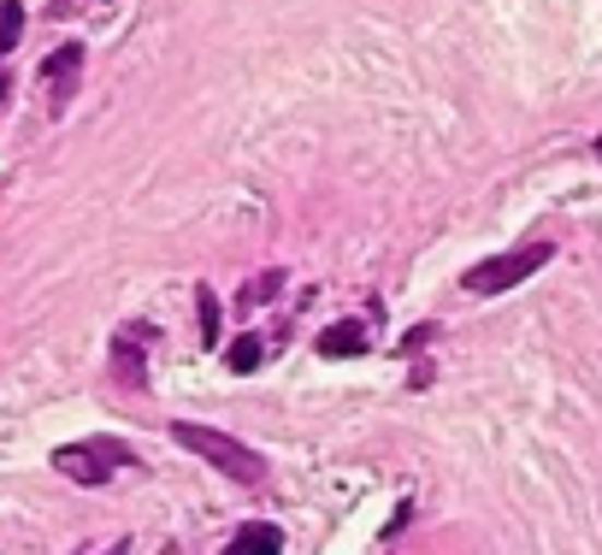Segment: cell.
<instances>
[{
    "mask_svg": "<svg viewBox=\"0 0 602 555\" xmlns=\"http://www.w3.org/2000/svg\"><path fill=\"white\" fill-rule=\"evenodd\" d=\"M172 437H178L189 456H201L208 467H219L225 479H237V485H267V461H260L248 444H237L231 432L196 426V420H178V426H172Z\"/></svg>",
    "mask_w": 602,
    "mask_h": 555,
    "instance_id": "6da1fadb",
    "label": "cell"
},
{
    "mask_svg": "<svg viewBox=\"0 0 602 555\" xmlns=\"http://www.w3.org/2000/svg\"><path fill=\"white\" fill-rule=\"evenodd\" d=\"M54 467H60L71 485H107L119 467H130V449L113 444V437H83V444L54 449Z\"/></svg>",
    "mask_w": 602,
    "mask_h": 555,
    "instance_id": "7a4b0ae2",
    "label": "cell"
},
{
    "mask_svg": "<svg viewBox=\"0 0 602 555\" xmlns=\"http://www.w3.org/2000/svg\"><path fill=\"white\" fill-rule=\"evenodd\" d=\"M550 255H555L550 243H526V248H508V255H496V260H479V267L467 272V290H473V296H503L520 278H532Z\"/></svg>",
    "mask_w": 602,
    "mask_h": 555,
    "instance_id": "3957f363",
    "label": "cell"
},
{
    "mask_svg": "<svg viewBox=\"0 0 602 555\" xmlns=\"http://www.w3.org/2000/svg\"><path fill=\"white\" fill-rule=\"evenodd\" d=\"M149 331L142 326H125L119 338H113V373H119V385H130V390H142V378H149Z\"/></svg>",
    "mask_w": 602,
    "mask_h": 555,
    "instance_id": "277c9868",
    "label": "cell"
},
{
    "mask_svg": "<svg viewBox=\"0 0 602 555\" xmlns=\"http://www.w3.org/2000/svg\"><path fill=\"white\" fill-rule=\"evenodd\" d=\"M78 71H83V48H78V42H71V48H60V54H48L42 78H48V107H54V113H66L71 90H78Z\"/></svg>",
    "mask_w": 602,
    "mask_h": 555,
    "instance_id": "5b68a950",
    "label": "cell"
},
{
    "mask_svg": "<svg viewBox=\"0 0 602 555\" xmlns=\"http://www.w3.org/2000/svg\"><path fill=\"white\" fill-rule=\"evenodd\" d=\"M278 550H284V532L260 520V526H243V532L231 538V550H225V555H278Z\"/></svg>",
    "mask_w": 602,
    "mask_h": 555,
    "instance_id": "8992f818",
    "label": "cell"
},
{
    "mask_svg": "<svg viewBox=\"0 0 602 555\" xmlns=\"http://www.w3.org/2000/svg\"><path fill=\"white\" fill-rule=\"evenodd\" d=\"M366 349V331L355 326V319H343V326H331V331H319V355H361Z\"/></svg>",
    "mask_w": 602,
    "mask_h": 555,
    "instance_id": "52a82bcc",
    "label": "cell"
},
{
    "mask_svg": "<svg viewBox=\"0 0 602 555\" xmlns=\"http://www.w3.org/2000/svg\"><path fill=\"white\" fill-rule=\"evenodd\" d=\"M24 36V7L19 0H0V54H12Z\"/></svg>",
    "mask_w": 602,
    "mask_h": 555,
    "instance_id": "ba28073f",
    "label": "cell"
},
{
    "mask_svg": "<svg viewBox=\"0 0 602 555\" xmlns=\"http://www.w3.org/2000/svg\"><path fill=\"white\" fill-rule=\"evenodd\" d=\"M260 355H267V349H260V338H237V343L225 349L231 373H255V367H260Z\"/></svg>",
    "mask_w": 602,
    "mask_h": 555,
    "instance_id": "9c48e42d",
    "label": "cell"
},
{
    "mask_svg": "<svg viewBox=\"0 0 602 555\" xmlns=\"http://www.w3.org/2000/svg\"><path fill=\"white\" fill-rule=\"evenodd\" d=\"M196 308H201V343H219V296H213V290H201V296H196Z\"/></svg>",
    "mask_w": 602,
    "mask_h": 555,
    "instance_id": "30bf717a",
    "label": "cell"
},
{
    "mask_svg": "<svg viewBox=\"0 0 602 555\" xmlns=\"http://www.w3.org/2000/svg\"><path fill=\"white\" fill-rule=\"evenodd\" d=\"M278 290H284V272H260V284H248V290H243V302L255 308V302H272Z\"/></svg>",
    "mask_w": 602,
    "mask_h": 555,
    "instance_id": "8fae6325",
    "label": "cell"
},
{
    "mask_svg": "<svg viewBox=\"0 0 602 555\" xmlns=\"http://www.w3.org/2000/svg\"><path fill=\"white\" fill-rule=\"evenodd\" d=\"M0 90H7V83H0Z\"/></svg>",
    "mask_w": 602,
    "mask_h": 555,
    "instance_id": "7c38bea8",
    "label": "cell"
}]
</instances>
